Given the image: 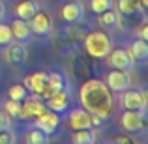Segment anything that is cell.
<instances>
[{"label":"cell","mask_w":148,"mask_h":144,"mask_svg":"<svg viewBox=\"0 0 148 144\" xmlns=\"http://www.w3.org/2000/svg\"><path fill=\"white\" fill-rule=\"evenodd\" d=\"M81 107L86 109L90 114H98L99 118L107 120L114 109V97L107 84L99 79H88L81 84L79 90Z\"/></svg>","instance_id":"1"},{"label":"cell","mask_w":148,"mask_h":144,"mask_svg":"<svg viewBox=\"0 0 148 144\" xmlns=\"http://www.w3.org/2000/svg\"><path fill=\"white\" fill-rule=\"evenodd\" d=\"M112 49V41L101 30H94V32L84 36V51L88 56L92 58H105L109 54V51Z\"/></svg>","instance_id":"2"},{"label":"cell","mask_w":148,"mask_h":144,"mask_svg":"<svg viewBox=\"0 0 148 144\" xmlns=\"http://www.w3.org/2000/svg\"><path fill=\"white\" fill-rule=\"evenodd\" d=\"M105 84L112 94H120L131 86V77L127 75V71H122V69H111L105 77Z\"/></svg>","instance_id":"3"},{"label":"cell","mask_w":148,"mask_h":144,"mask_svg":"<svg viewBox=\"0 0 148 144\" xmlns=\"http://www.w3.org/2000/svg\"><path fill=\"white\" fill-rule=\"evenodd\" d=\"M122 105L127 111H141L146 112V105H148V97L145 90H130L127 88L126 94L122 97Z\"/></svg>","instance_id":"4"},{"label":"cell","mask_w":148,"mask_h":144,"mask_svg":"<svg viewBox=\"0 0 148 144\" xmlns=\"http://www.w3.org/2000/svg\"><path fill=\"white\" fill-rule=\"evenodd\" d=\"M120 124L126 131L130 133H139V131L145 129V112L141 111H124L122 116H120Z\"/></svg>","instance_id":"5"},{"label":"cell","mask_w":148,"mask_h":144,"mask_svg":"<svg viewBox=\"0 0 148 144\" xmlns=\"http://www.w3.org/2000/svg\"><path fill=\"white\" fill-rule=\"evenodd\" d=\"M45 105L43 101L40 99L38 96H26L25 99L21 101V112H19V118L23 120H28V118H36L38 114H41V112L45 111Z\"/></svg>","instance_id":"6"},{"label":"cell","mask_w":148,"mask_h":144,"mask_svg":"<svg viewBox=\"0 0 148 144\" xmlns=\"http://www.w3.org/2000/svg\"><path fill=\"white\" fill-rule=\"evenodd\" d=\"M28 26H30V32L36 34V36H49L51 30H53V19L49 17V13L45 11H38L32 19H28Z\"/></svg>","instance_id":"7"},{"label":"cell","mask_w":148,"mask_h":144,"mask_svg":"<svg viewBox=\"0 0 148 144\" xmlns=\"http://www.w3.org/2000/svg\"><path fill=\"white\" fill-rule=\"evenodd\" d=\"M58 126H60V114L49 111V109H45L41 114L36 116V127L41 129L45 135H53L58 129Z\"/></svg>","instance_id":"8"},{"label":"cell","mask_w":148,"mask_h":144,"mask_svg":"<svg viewBox=\"0 0 148 144\" xmlns=\"http://www.w3.org/2000/svg\"><path fill=\"white\" fill-rule=\"evenodd\" d=\"M69 103H71V99H69V94L68 90H58V92H53L47 99H45V107L49 109V111L56 112V114H62V112H66L69 109Z\"/></svg>","instance_id":"9"},{"label":"cell","mask_w":148,"mask_h":144,"mask_svg":"<svg viewBox=\"0 0 148 144\" xmlns=\"http://www.w3.org/2000/svg\"><path fill=\"white\" fill-rule=\"evenodd\" d=\"M109 66L112 69H122V71H127L135 66V62L130 58L126 49H111L109 51Z\"/></svg>","instance_id":"10"},{"label":"cell","mask_w":148,"mask_h":144,"mask_svg":"<svg viewBox=\"0 0 148 144\" xmlns=\"http://www.w3.org/2000/svg\"><path fill=\"white\" fill-rule=\"evenodd\" d=\"M68 122L71 129H92V124H90V112L83 107H77L71 109L68 114Z\"/></svg>","instance_id":"11"},{"label":"cell","mask_w":148,"mask_h":144,"mask_svg":"<svg viewBox=\"0 0 148 144\" xmlns=\"http://www.w3.org/2000/svg\"><path fill=\"white\" fill-rule=\"evenodd\" d=\"M47 79H49V73L43 71H36L32 75H26L25 81H23V86L34 96H40V92L47 86Z\"/></svg>","instance_id":"12"},{"label":"cell","mask_w":148,"mask_h":144,"mask_svg":"<svg viewBox=\"0 0 148 144\" xmlns=\"http://www.w3.org/2000/svg\"><path fill=\"white\" fill-rule=\"evenodd\" d=\"M60 15H62V19H64L66 23H69V25H75V23H79L81 19H83L84 10H83V6H81V4L69 2V4H64V6H62Z\"/></svg>","instance_id":"13"},{"label":"cell","mask_w":148,"mask_h":144,"mask_svg":"<svg viewBox=\"0 0 148 144\" xmlns=\"http://www.w3.org/2000/svg\"><path fill=\"white\" fill-rule=\"evenodd\" d=\"M11 28V36L19 41H30L32 38V32H30V26H28V21H23V19H15L13 23L10 25Z\"/></svg>","instance_id":"14"},{"label":"cell","mask_w":148,"mask_h":144,"mask_svg":"<svg viewBox=\"0 0 148 144\" xmlns=\"http://www.w3.org/2000/svg\"><path fill=\"white\" fill-rule=\"evenodd\" d=\"M6 58L10 64H15V66H23L26 64V60H28V51H26L23 45H11L10 43V49H8L6 53Z\"/></svg>","instance_id":"15"},{"label":"cell","mask_w":148,"mask_h":144,"mask_svg":"<svg viewBox=\"0 0 148 144\" xmlns=\"http://www.w3.org/2000/svg\"><path fill=\"white\" fill-rule=\"evenodd\" d=\"M40 11V8H38V4L34 2V0H23V2L17 4V8H15V13H17L19 19H23V21H28V19H32L34 15Z\"/></svg>","instance_id":"16"},{"label":"cell","mask_w":148,"mask_h":144,"mask_svg":"<svg viewBox=\"0 0 148 144\" xmlns=\"http://www.w3.org/2000/svg\"><path fill=\"white\" fill-rule=\"evenodd\" d=\"M131 51V54H133V58H135V62H146L148 60V41L146 40H135L133 43H130L127 45Z\"/></svg>","instance_id":"17"},{"label":"cell","mask_w":148,"mask_h":144,"mask_svg":"<svg viewBox=\"0 0 148 144\" xmlns=\"http://www.w3.org/2000/svg\"><path fill=\"white\" fill-rule=\"evenodd\" d=\"M94 133L92 129H73L71 142L73 144H94Z\"/></svg>","instance_id":"18"},{"label":"cell","mask_w":148,"mask_h":144,"mask_svg":"<svg viewBox=\"0 0 148 144\" xmlns=\"http://www.w3.org/2000/svg\"><path fill=\"white\" fill-rule=\"evenodd\" d=\"M145 8L139 4V0H118V11L122 15H133L137 11H143Z\"/></svg>","instance_id":"19"},{"label":"cell","mask_w":148,"mask_h":144,"mask_svg":"<svg viewBox=\"0 0 148 144\" xmlns=\"http://www.w3.org/2000/svg\"><path fill=\"white\" fill-rule=\"evenodd\" d=\"M99 15V19H98V23L103 28H114L116 26V11H112V10H105V11H101Z\"/></svg>","instance_id":"20"},{"label":"cell","mask_w":148,"mask_h":144,"mask_svg":"<svg viewBox=\"0 0 148 144\" xmlns=\"http://www.w3.org/2000/svg\"><path fill=\"white\" fill-rule=\"evenodd\" d=\"M47 84H49V88H51L53 92L64 90V88H66V81H64V75H62V73H58V71H53V73H49Z\"/></svg>","instance_id":"21"},{"label":"cell","mask_w":148,"mask_h":144,"mask_svg":"<svg viewBox=\"0 0 148 144\" xmlns=\"http://www.w3.org/2000/svg\"><path fill=\"white\" fill-rule=\"evenodd\" d=\"M26 144H49V135H45L41 129H32L26 135Z\"/></svg>","instance_id":"22"},{"label":"cell","mask_w":148,"mask_h":144,"mask_svg":"<svg viewBox=\"0 0 148 144\" xmlns=\"http://www.w3.org/2000/svg\"><path fill=\"white\" fill-rule=\"evenodd\" d=\"M28 94H30V92L26 90V88L23 86V84H13V86H10V90H8V99L23 101Z\"/></svg>","instance_id":"23"},{"label":"cell","mask_w":148,"mask_h":144,"mask_svg":"<svg viewBox=\"0 0 148 144\" xmlns=\"http://www.w3.org/2000/svg\"><path fill=\"white\" fill-rule=\"evenodd\" d=\"M4 112H6L10 118H19V112H21V101L8 99L6 105H4Z\"/></svg>","instance_id":"24"},{"label":"cell","mask_w":148,"mask_h":144,"mask_svg":"<svg viewBox=\"0 0 148 144\" xmlns=\"http://www.w3.org/2000/svg\"><path fill=\"white\" fill-rule=\"evenodd\" d=\"M111 8H112L111 0H90V10L94 13H101V11L111 10Z\"/></svg>","instance_id":"25"},{"label":"cell","mask_w":148,"mask_h":144,"mask_svg":"<svg viewBox=\"0 0 148 144\" xmlns=\"http://www.w3.org/2000/svg\"><path fill=\"white\" fill-rule=\"evenodd\" d=\"M11 40H13V36H11L10 25H4V23L0 21V45H10Z\"/></svg>","instance_id":"26"},{"label":"cell","mask_w":148,"mask_h":144,"mask_svg":"<svg viewBox=\"0 0 148 144\" xmlns=\"http://www.w3.org/2000/svg\"><path fill=\"white\" fill-rule=\"evenodd\" d=\"M0 144H15V133L10 127L0 131Z\"/></svg>","instance_id":"27"},{"label":"cell","mask_w":148,"mask_h":144,"mask_svg":"<svg viewBox=\"0 0 148 144\" xmlns=\"http://www.w3.org/2000/svg\"><path fill=\"white\" fill-rule=\"evenodd\" d=\"M10 126H11V118L4 111H0V131H2V129H8Z\"/></svg>","instance_id":"28"},{"label":"cell","mask_w":148,"mask_h":144,"mask_svg":"<svg viewBox=\"0 0 148 144\" xmlns=\"http://www.w3.org/2000/svg\"><path fill=\"white\" fill-rule=\"evenodd\" d=\"M112 142L114 144H135L133 139H130L127 135H116V137L112 139Z\"/></svg>","instance_id":"29"},{"label":"cell","mask_w":148,"mask_h":144,"mask_svg":"<svg viewBox=\"0 0 148 144\" xmlns=\"http://www.w3.org/2000/svg\"><path fill=\"white\" fill-rule=\"evenodd\" d=\"M90 124H92V127H99L103 124V118H99L98 114H90Z\"/></svg>","instance_id":"30"},{"label":"cell","mask_w":148,"mask_h":144,"mask_svg":"<svg viewBox=\"0 0 148 144\" xmlns=\"http://www.w3.org/2000/svg\"><path fill=\"white\" fill-rule=\"evenodd\" d=\"M139 38H141V40H148V26H146V23H143L141 28H139Z\"/></svg>","instance_id":"31"},{"label":"cell","mask_w":148,"mask_h":144,"mask_svg":"<svg viewBox=\"0 0 148 144\" xmlns=\"http://www.w3.org/2000/svg\"><path fill=\"white\" fill-rule=\"evenodd\" d=\"M4 13H6V11H4V6H2V2H0V21L4 19Z\"/></svg>","instance_id":"32"},{"label":"cell","mask_w":148,"mask_h":144,"mask_svg":"<svg viewBox=\"0 0 148 144\" xmlns=\"http://www.w3.org/2000/svg\"><path fill=\"white\" fill-rule=\"evenodd\" d=\"M139 4H141L143 8H148V0H139Z\"/></svg>","instance_id":"33"}]
</instances>
